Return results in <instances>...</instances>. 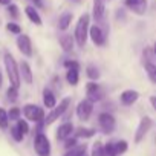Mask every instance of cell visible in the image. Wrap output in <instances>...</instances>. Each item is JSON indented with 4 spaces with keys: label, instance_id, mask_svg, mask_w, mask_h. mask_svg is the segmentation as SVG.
I'll use <instances>...</instances> for the list:
<instances>
[{
    "label": "cell",
    "instance_id": "cell-1",
    "mask_svg": "<svg viewBox=\"0 0 156 156\" xmlns=\"http://www.w3.org/2000/svg\"><path fill=\"white\" fill-rule=\"evenodd\" d=\"M89 29H90V16L89 14H83L76 22L75 26V32H73V38L78 48H84L87 37H89Z\"/></svg>",
    "mask_w": 156,
    "mask_h": 156
},
{
    "label": "cell",
    "instance_id": "cell-2",
    "mask_svg": "<svg viewBox=\"0 0 156 156\" xmlns=\"http://www.w3.org/2000/svg\"><path fill=\"white\" fill-rule=\"evenodd\" d=\"M3 63H5V69H6V75L9 78V83L14 87H20V81H22V76H20V67L16 61V58L12 57L11 52H5L3 55Z\"/></svg>",
    "mask_w": 156,
    "mask_h": 156
},
{
    "label": "cell",
    "instance_id": "cell-3",
    "mask_svg": "<svg viewBox=\"0 0 156 156\" xmlns=\"http://www.w3.org/2000/svg\"><path fill=\"white\" fill-rule=\"evenodd\" d=\"M70 103H72V100L69 98V97H66V98H63L61 101H60V104L58 106H55L54 109H51V112L44 116V126H51L52 122H55L58 118H61L64 113H66V110L69 109V106H70Z\"/></svg>",
    "mask_w": 156,
    "mask_h": 156
},
{
    "label": "cell",
    "instance_id": "cell-4",
    "mask_svg": "<svg viewBox=\"0 0 156 156\" xmlns=\"http://www.w3.org/2000/svg\"><path fill=\"white\" fill-rule=\"evenodd\" d=\"M23 115L28 121H32V122H43L44 121V110L37 106V104H25L23 107Z\"/></svg>",
    "mask_w": 156,
    "mask_h": 156
},
{
    "label": "cell",
    "instance_id": "cell-5",
    "mask_svg": "<svg viewBox=\"0 0 156 156\" xmlns=\"http://www.w3.org/2000/svg\"><path fill=\"white\" fill-rule=\"evenodd\" d=\"M34 148H35V153L38 156H51V142H49V138L38 132L35 135V139H34Z\"/></svg>",
    "mask_w": 156,
    "mask_h": 156
},
{
    "label": "cell",
    "instance_id": "cell-6",
    "mask_svg": "<svg viewBox=\"0 0 156 156\" xmlns=\"http://www.w3.org/2000/svg\"><path fill=\"white\" fill-rule=\"evenodd\" d=\"M75 112H76L78 119L84 122V121H87V119L90 118V115H92V112H94V103H92L90 100H87V98H86V100H81L80 103H78Z\"/></svg>",
    "mask_w": 156,
    "mask_h": 156
},
{
    "label": "cell",
    "instance_id": "cell-7",
    "mask_svg": "<svg viewBox=\"0 0 156 156\" xmlns=\"http://www.w3.org/2000/svg\"><path fill=\"white\" fill-rule=\"evenodd\" d=\"M151 126H153V121H151L150 116L141 118V121H139V124H138V129H136V133H135V142H136V144H139V142L145 138V135L150 132Z\"/></svg>",
    "mask_w": 156,
    "mask_h": 156
},
{
    "label": "cell",
    "instance_id": "cell-8",
    "mask_svg": "<svg viewBox=\"0 0 156 156\" xmlns=\"http://www.w3.org/2000/svg\"><path fill=\"white\" fill-rule=\"evenodd\" d=\"M86 95H87V100H90L92 103H97L104 98V90L101 89L100 84H97L95 81H90L86 84Z\"/></svg>",
    "mask_w": 156,
    "mask_h": 156
},
{
    "label": "cell",
    "instance_id": "cell-9",
    "mask_svg": "<svg viewBox=\"0 0 156 156\" xmlns=\"http://www.w3.org/2000/svg\"><path fill=\"white\" fill-rule=\"evenodd\" d=\"M98 124H100L103 133H106V135H110V133L115 130V118H113L110 113H107V112L100 113V116H98Z\"/></svg>",
    "mask_w": 156,
    "mask_h": 156
},
{
    "label": "cell",
    "instance_id": "cell-10",
    "mask_svg": "<svg viewBox=\"0 0 156 156\" xmlns=\"http://www.w3.org/2000/svg\"><path fill=\"white\" fill-rule=\"evenodd\" d=\"M17 48L25 57H32V41L28 35L19 34L17 37Z\"/></svg>",
    "mask_w": 156,
    "mask_h": 156
},
{
    "label": "cell",
    "instance_id": "cell-11",
    "mask_svg": "<svg viewBox=\"0 0 156 156\" xmlns=\"http://www.w3.org/2000/svg\"><path fill=\"white\" fill-rule=\"evenodd\" d=\"M89 37H90V40L94 41L95 46H104V44H106V34H104V31H103L98 25L90 26V29H89Z\"/></svg>",
    "mask_w": 156,
    "mask_h": 156
},
{
    "label": "cell",
    "instance_id": "cell-12",
    "mask_svg": "<svg viewBox=\"0 0 156 156\" xmlns=\"http://www.w3.org/2000/svg\"><path fill=\"white\" fill-rule=\"evenodd\" d=\"M124 3L136 16H144L147 11V0H126Z\"/></svg>",
    "mask_w": 156,
    "mask_h": 156
},
{
    "label": "cell",
    "instance_id": "cell-13",
    "mask_svg": "<svg viewBox=\"0 0 156 156\" xmlns=\"http://www.w3.org/2000/svg\"><path fill=\"white\" fill-rule=\"evenodd\" d=\"M106 14V0H94V19L97 23H103Z\"/></svg>",
    "mask_w": 156,
    "mask_h": 156
},
{
    "label": "cell",
    "instance_id": "cell-14",
    "mask_svg": "<svg viewBox=\"0 0 156 156\" xmlns=\"http://www.w3.org/2000/svg\"><path fill=\"white\" fill-rule=\"evenodd\" d=\"M138 98H139V94H138L136 90H133V89H127V90L121 92V95H119V101H121L124 106H132V104H135V103L138 101Z\"/></svg>",
    "mask_w": 156,
    "mask_h": 156
},
{
    "label": "cell",
    "instance_id": "cell-15",
    "mask_svg": "<svg viewBox=\"0 0 156 156\" xmlns=\"http://www.w3.org/2000/svg\"><path fill=\"white\" fill-rule=\"evenodd\" d=\"M73 133V126L72 122H63L58 130H57V139L58 141H66L67 138H70V135Z\"/></svg>",
    "mask_w": 156,
    "mask_h": 156
},
{
    "label": "cell",
    "instance_id": "cell-16",
    "mask_svg": "<svg viewBox=\"0 0 156 156\" xmlns=\"http://www.w3.org/2000/svg\"><path fill=\"white\" fill-rule=\"evenodd\" d=\"M19 67H20V76L23 78V81H25L26 84H32L34 75H32V69H31V66L28 64V61H22Z\"/></svg>",
    "mask_w": 156,
    "mask_h": 156
},
{
    "label": "cell",
    "instance_id": "cell-17",
    "mask_svg": "<svg viewBox=\"0 0 156 156\" xmlns=\"http://www.w3.org/2000/svg\"><path fill=\"white\" fill-rule=\"evenodd\" d=\"M58 43H60V46H61V49H63L64 52H70V51H73L75 38H73V35H70V34H63V35L58 38Z\"/></svg>",
    "mask_w": 156,
    "mask_h": 156
},
{
    "label": "cell",
    "instance_id": "cell-18",
    "mask_svg": "<svg viewBox=\"0 0 156 156\" xmlns=\"http://www.w3.org/2000/svg\"><path fill=\"white\" fill-rule=\"evenodd\" d=\"M43 104H44V107H48V109H54V107L57 106L55 94H54L49 87H44V89H43Z\"/></svg>",
    "mask_w": 156,
    "mask_h": 156
},
{
    "label": "cell",
    "instance_id": "cell-19",
    "mask_svg": "<svg viewBox=\"0 0 156 156\" xmlns=\"http://www.w3.org/2000/svg\"><path fill=\"white\" fill-rule=\"evenodd\" d=\"M25 14H26V17L35 25V26H41V17H40V14H38V11H37V8L35 6H26L25 8Z\"/></svg>",
    "mask_w": 156,
    "mask_h": 156
},
{
    "label": "cell",
    "instance_id": "cell-20",
    "mask_svg": "<svg viewBox=\"0 0 156 156\" xmlns=\"http://www.w3.org/2000/svg\"><path fill=\"white\" fill-rule=\"evenodd\" d=\"M72 19H73L72 12H64V14H61V16H60V19H58V29L66 31V29L70 26Z\"/></svg>",
    "mask_w": 156,
    "mask_h": 156
},
{
    "label": "cell",
    "instance_id": "cell-21",
    "mask_svg": "<svg viewBox=\"0 0 156 156\" xmlns=\"http://www.w3.org/2000/svg\"><path fill=\"white\" fill-rule=\"evenodd\" d=\"M80 69H67L66 72V80L70 86H76L78 81H80Z\"/></svg>",
    "mask_w": 156,
    "mask_h": 156
},
{
    "label": "cell",
    "instance_id": "cell-22",
    "mask_svg": "<svg viewBox=\"0 0 156 156\" xmlns=\"http://www.w3.org/2000/svg\"><path fill=\"white\" fill-rule=\"evenodd\" d=\"M144 67H145V72H147L148 80H150L153 84H156V64H154V63H150V61H145Z\"/></svg>",
    "mask_w": 156,
    "mask_h": 156
},
{
    "label": "cell",
    "instance_id": "cell-23",
    "mask_svg": "<svg viewBox=\"0 0 156 156\" xmlns=\"http://www.w3.org/2000/svg\"><path fill=\"white\" fill-rule=\"evenodd\" d=\"M86 150H87V145H86V144H83V145H75V147L69 148L64 156H83V154H86Z\"/></svg>",
    "mask_w": 156,
    "mask_h": 156
},
{
    "label": "cell",
    "instance_id": "cell-24",
    "mask_svg": "<svg viewBox=\"0 0 156 156\" xmlns=\"http://www.w3.org/2000/svg\"><path fill=\"white\" fill-rule=\"evenodd\" d=\"M95 135L94 129H86V127H78L75 130V136L76 138H92Z\"/></svg>",
    "mask_w": 156,
    "mask_h": 156
},
{
    "label": "cell",
    "instance_id": "cell-25",
    "mask_svg": "<svg viewBox=\"0 0 156 156\" xmlns=\"http://www.w3.org/2000/svg\"><path fill=\"white\" fill-rule=\"evenodd\" d=\"M86 75H87V78H90L92 81H97L100 78V70H98V67L95 64H89L86 67Z\"/></svg>",
    "mask_w": 156,
    "mask_h": 156
},
{
    "label": "cell",
    "instance_id": "cell-26",
    "mask_svg": "<svg viewBox=\"0 0 156 156\" xmlns=\"http://www.w3.org/2000/svg\"><path fill=\"white\" fill-rule=\"evenodd\" d=\"M9 126V116H8V112L3 109V107H0V129L5 130L8 129Z\"/></svg>",
    "mask_w": 156,
    "mask_h": 156
},
{
    "label": "cell",
    "instance_id": "cell-27",
    "mask_svg": "<svg viewBox=\"0 0 156 156\" xmlns=\"http://www.w3.org/2000/svg\"><path fill=\"white\" fill-rule=\"evenodd\" d=\"M113 144H115V153H116V156L118 154H124L127 151V148H129V145H127V142L124 139H119V141H116Z\"/></svg>",
    "mask_w": 156,
    "mask_h": 156
},
{
    "label": "cell",
    "instance_id": "cell-28",
    "mask_svg": "<svg viewBox=\"0 0 156 156\" xmlns=\"http://www.w3.org/2000/svg\"><path fill=\"white\" fill-rule=\"evenodd\" d=\"M90 156H104V145L101 144V141H95V144L92 145Z\"/></svg>",
    "mask_w": 156,
    "mask_h": 156
},
{
    "label": "cell",
    "instance_id": "cell-29",
    "mask_svg": "<svg viewBox=\"0 0 156 156\" xmlns=\"http://www.w3.org/2000/svg\"><path fill=\"white\" fill-rule=\"evenodd\" d=\"M11 136L14 138V141L16 142H22L23 141V138H25V135L22 133V130L17 127V124L14 126V127H11Z\"/></svg>",
    "mask_w": 156,
    "mask_h": 156
},
{
    "label": "cell",
    "instance_id": "cell-30",
    "mask_svg": "<svg viewBox=\"0 0 156 156\" xmlns=\"http://www.w3.org/2000/svg\"><path fill=\"white\" fill-rule=\"evenodd\" d=\"M6 97H8V100L9 101H17V98H19V87H14V86H9L8 87V90H6Z\"/></svg>",
    "mask_w": 156,
    "mask_h": 156
},
{
    "label": "cell",
    "instance_id": "cell-31",
    "mask_svg": "<svg viewBox=\"0 0 156 156\" xmlns=\"http://www.w3.org/2000/svg\"><path fill=\"white\" fill-rule=\"evenodd\" d=\"M20 115H22V109H19V107H11V109L8 110V116H9V119H12V121H17V119L20 118Z\"/></svg>",
    "mask_w": 156,
    "mask_h": 156
},
{
    "label": "cell",
    "instance_id": "cell-32",
    "mask_svg": "<svg viewBox=\"0 0 156 156\" xmlns=\"http://www.w3.org/2000/svg\"><path fill=\"white\" fill-rule=\"evenodd\" d=\"M17 127L22 130V133H23V135H28V133H29V124H28V121H26V119L19 118V119H17Z\"/></svg>",
    "mask_w": 156,
    "mask_h": 156
},
{
    "label": "cell",
    "instance_id": "cell-33",
    "mask_svg": "<svg viewBox=\"0 0 156 156\" xmlns=\"http://www.w3.org/2000/svg\"><path fill=\"white\" fill-rule=\"evenodd\" d=\"M104 156H116V153H115V144L113 142H107L104 145Z\"/></svg>",
    "mask_w": 156,
    "mask_h": 156
},
{
    "label": "cell",
    "instance_id": "cell-34",
    "mask_svg": "<svg viewBox=\"0 0 156 156\" xmlns=\"http://www.w3.org/2000/svg\"><path fill=\"white\" fill-rule=\"evenodd\" d=\"M6 29L9 31V32H12V34H16V35H19V34H22V28L17 25V23H8L6 25Z\"/></svg>",
    "mask_w": 156,
    "mask_h": 156
},
{
    "label": "cell",
    "instance_id": "cell-35",
    "mask_svg": "<svg viewBox=\"0 0 156 156\" xmlns=\"http://www.w3.org/2000/svg\"><path fill=\"white\" fill-rule=\"evenodd\" d=\"M142 55H144V58H145L147 61H150V63H153L151 60H153V58L156 57V54H154L153 48H145V49H144V54H142Z\"/></svg>",
    "mask_w": 156,
    "mask_h": 156
},
{
    "label": "cell",
    "instance_id": "cell-36",
    "mask_svg": "<svg viewBox=\"0 0 156 156\" xmlns=\"http://www.w3.org/2000/svg\"><path fill=\"white\" fill-rule=\"evenodd\" d=\"M8 12H9V16H11V17L17 19V17H19V6H17V5H14V3L8 5Z\"/></svg>",
    "mask_w": 156,
    "mask_h": 156
},
{
    "label": "cell",
    "instance_id": "cell-37",
    "mask_svg": "<svg viewBox=\"0 0 156 156\" xmlns=\"http://www.w3.org/2000/svg\"><path fill=\"white\" fill-rule=\"evenodd\" d=\"M64 67H67V69H80V64H78L76 61H73V60H66Z\"/></svg>",
    "mask_w": 156,
    "mask_h": 156
},
{
    "label": "cell",
    "instance_id": "cell-38",
    "mask_svg": "<svg viewBox=\"0 0 156 156\" xmlns=\"http://www.w3.org/2000/svg\"><path fill=\"white\" fill-rule=\"evenodd\" d=\"M76 145V136L75 138H67L66 139V142H64V147H66V150H69V148H72V147H75Z\"/></svg>",
    "mask_w": 156,
    "mask_h": 156
},
{
    "label": "cell",
    "instance_id": "cell-39",
    "mask_svg": "<svg viewBox=\"0 0 156 156\" xmlns=\"http://www.w3.org/2000/svg\"><path fill=\"white\" fill-rule=\"evenodd\" d=\"M32 3L35 8H43V0H32Z\"/></svg>",
    "mask_w": 156,
    "mask_h": 156
},
{
    "label": "cell",
    "instance_id": "cell-40",
    "mask_svg": "<svg viewBox=\"0 0 156 156\" xmlns=\"http://www.w3.org/2000/svg\"><path fill=\"white\" fill-rule=\"evenodd\" d=\"M150 104H151V107L156 110V97H150Z\"/></svg>",
    "mask_w": 156,
    "mask_h": 156
},
{
    "label": "cell",
    "instance_id": "cell-41",
    "mask_svg": "<svg viewBox=\"0 0 156 156\" xmlns=\"http://www.w3.org/2000/svg\"><path fill=\"white\" fill-rule=\"evenodd\" d=\"M12 3V0H0V5H3V6H8Z\"/></svg>",
    "mask_w": 156,
    "mask_h": 156
},
{
    "label": "cell",
    "instance_id": "cell-42",
    "mask_svg": "<svg viewBox=\"0 0 156 156\" xmlns=\"http://www.w3.org/2000/svg\"><path fill=\"white\" fill-rule=\"evenodd\" d=\"M69 2H72V3H75V5H80L83 0H69Z\"/></svg>",
    "mask_w": 156,
    "mask_h": 156
},
{
    "label": "cell",
    "instance_id": "cell-43",
    "mask_svg": "<svg viewBox=\"0 0 156 156\" xmlns=\"http://www.w3.org/2000/svg\"><path fill=\"white\" fill-rule=\"evenodd\" d=\"M2 84H3V76H2V72H0V87H2Z\"/></svg>",
    "mask_w": 156,
    "mask_h": 156
},
{
    "label": "cell",
    "instance_id": "cell-44",
    "mask_svg": "<svg viewBox=\"0 0 156 156\" xmlns=\"http://www.w3.org/2000/svg\"><path fill=\"white\" fill-rule=\"evenodd\" d=\"M153 51H154V54H156V41H154V44H153Z\"/></svg>",
    "mask_w": 156,
    "mask_h": 156
},
{
    "label": "cell",
    "instance_id": "cell-45",
    "mask_svg": "<svg viewBox=\"0 0 156 156\" xmlns=\"http://www.w3.org/2000/svg\"><path fill=\"white\" fill-rule=\"evenodd\" d=\"M83 156H87V154H83Z\"/></svg>",
    "mask_w": 156,
    "mask_h": 156
}]
</instances>
